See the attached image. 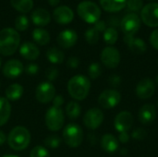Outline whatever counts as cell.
I'll list each match as a JSON object with an SVG mask.
<instances>
[{"instance_id":"c3c4849f","label":"cell","mask_w":158,"mask_h":157,"mask_svg":"<svg viewBox=\"0 0 158 157\" xmlns=\"http://www.w3.org/2000/svg\"><path fill=\"white\" fill-rule=\"evenodd\" d=\"M59 1H60V0H48L50 6H55L58 5V4H59Z\"/></svg>"},{"instance_id":"2e32d148","label":"cell","mask_w":158,"mask_h":157,"mask_svg":"<svg viewBox=\"0 0 158 157\" xmlns=\"http://www.w3.org/2000/svg\"><path fill=\"white\" fill-rule=\"evenodd\" d=\"M53 18L59 24H69L73 20L74 13L72 9L67 6H59L53 12Z\"/></svg>"},{"instance_id":"db71d44e","label":"cell","mask_w":158,"mask_h":157,"mask_svg":"<svg viewBox=\"0 0 158 157\" xmlns=\"http://www.w3.org/2000/svg\"><path fill=\"white\" fill-rule=\"evenodd\" d=\"M157 105H158V101H157Z\"/></svg>"},{"instance_id":"ee69618b","label":"cell","mask_w":158,"mask_h":157,"mask_svg":"<svg viewBox=\"0 0 158 157\" xmlns=\"http://www.w3.org/2000/svg\"><path fill=\"white\" fill-rule=\"evenodd\" d=\"M53 104H54L53 106H55V107H60L64 104V98H63V96L62 95H56V96H55L54 99H53Z\"/></svg>"},{"instance_id":"b9f144b4","label":"cell","mask_w":158,"mask_h":157,"mask_svg":"<svg viewBox=\"0 0 158 157\" xmlns=\"http://www.w3.org/2000/svg\"><path fill=\"white\" fill-rule=\"evenodd\" d=\"M67 65L70 68H77L78 66L80 65V59L76 56H71L68 59Z\"/></svg>"},{"instance_id":"836d02e7","label":"cell","mask_w":158,"mask_h":157,"mask_svg":"<svg viewBox=\"0 0 158 157\" xmlns=\"http://www.w3.org/2000/svg\"><path fill=\"white\" fill-rule=\"evenodd\" d=\"M88 74L91 79L95 80L102 74V67L99 63H92L88 68Z\"/></svg>"},{"instance_id":"f6af8a7d","label":"cell","mask_w":158,"mask_h":157,"mask_svg":"<svg viewBox=\"0 0 158 157\" xmlns=\"http://www.w3.org/2000/svg\"><path fill=\"white\" fill-rule=\"evenodd\" d=\"M130 141V135L128 132H121L118 135V142L121 143H127Z\"/></svg>"},{"instance_id":"f907efd6","label":"cell","mask_w":158,"mask_h":157,"mask_svg":"<svg viewBox=\"0 0 158 157\" xmlns=\"http://www.w3.org/2000/svg\"><path fill=\"white\" fill-rule=\"evenodd\" d=\"M2 157H19L18 155H3Z\"/></svg>"},{"instance_id":"f35d334b","label":"cell","mask_w":158,"mask_h":157,"mask_svg":"<svg viewBox=\"0 0 158 157\" xmlns=\"http://www.w3.org/2000/svg\"><path fill=\"white\" fill-rule=\"evenodd\" d=\"M108 81H109L110 85L113 86V87H115V88L118 87V86H119L120 83H121V78H120V76H118V74H112V75L109 77Z\"/></svg>"},{"instance_id":"7a4b0ae2","label":"cell","mask_w":158,"mask_h":157,"mask_svg":"<svg viewBox=\"0 0 158 157\" xmlns=\"http://www.w3.org/2000/svg\"><path fill=\"white\" fill-rule=\"evenodd\" d=\"M91 89V82L84 75H76L72 77L68 82V92L69 95L78 101L84 100Z\"/></svg>"},{"instance_id":"7c38bea8","label":"cell","mask_w":158,"mask_h":157,"mask_svg":"<svg viewBox=\"0 0 158 157\" xmlns=\"http://www.w3.org/2000/svg\"><path fill=\"white\" fill-rule=\"evenodd\" d=\"M104 121V113L99 108H91L89 109L84 117H83V123L84 125L90 130H96L98 129Z\"/></svg>"},{"instance_id":"7bdbcfd3","label":"cell","mask_w":158,"mask_h":157,"mask_svg":"<svg viewBox=\"0 0 158 157\" xmlns=\"http://www.w3.org/2000/svg\"><path fill=\"white\" fill-rule=\"evenodd\" d=\"M95 30H97L99 32H102V31H105L106 29V21L104 20H98L97 22L94 23V27Z\"/></svg>"},{"instance_id":"d6986e66","label":"cell","mask_w":158,"mask_h":157,"mask_svg":"<svg viewBox=\"0 0 158 157\" xmlns=\"http://www.w3.org/2000/svg\"><path fill=\"white\" fill-rule=\"evenodd\" d=\"M19 55L26 60H35L40 55V50L33 43L25 42L19 46Z\"/></svg>"},{"instance_id":"4fadbf2b","label":"cell","mask_w":158,"mask_h":157,"mask_svg":"<svg viewBox=\"0 0 158 157\" xmlns=\"http://www.w3.org/2000/svg\"><path fill=\"white\" fill-rule=\"evenodd\" d=\"M134 122L133 116L129 111H122L117 115L114 120V126L116 130L118 133L121 132H128Z\"/></svg>"},{"instance_id":"9a60e30c","label":"cell","mask_w":158,"mask_h":157,"mask_svg":"<svg viewBox=\"0 0 158 157\" xmlns=\"http://www.w3.org/2000/svg\"><path fill=\"white\" fill-rule=\"evenodd\" d=\"M24 70L23 64L18 59H11L8 60L4 68H3V74L5 77L8 79H15L18 78Z\"/></svg>"},{"instance_id":"277c9868","label":"cell","mask_w":158,"mask_h":157,"mask_svg":"<svg viewBox=\"0 0 158 157\" xmlns=\"http://www.w3.org/2000/svg\"><path fill=\"white\" fill-rule=\"evenodd\" d=\"M78 15L81 19L90 24H94L100 19L101 9L100 7L92 1H82L78 5L77 7Z\"/></svg>"},{"instance_id":"d4e9b609","label":"cell","mask_w":158,"mask_h":157,"mask_svg":"<svg viewBox=\"0 0 158 157\" xmlns=\"http://www.w3.org/2000/svg\"><path fill=\"white\" fill-rule=\"evenodd\" d=\"M6 98L8 101H17L23 94V87L20 84L14 83L9 85L6 90Z\"/></svg>"},{"instance_id":"4316f807","label":"cell","mask_w":158,"mask_h":157,"mask_svg":"<svg viewBox=\"0 0 158 157\" xmlns=\"http://www.w3.org/2000/svg\"><path fill=\"white\" fill-rule=\"evenodd\" d=\"M46 57L52 64H61L64 61V53L56 47H51L46 52Z\"/></svg>"},{"instance_id":"e0dca14e","label":"cell","mask_w":158,"mask_h":157,"mask_svg":"<svg viewBox=\"0 0 158 157\" xmlns=\"http://www.w3.org/2000/svg\"><path fill=\"white\" fill-rule=\"evenodd\" d=\"M77 40H78V35L76 31L69 29L64 30L56 37V42L59 44V46L62 48L72 47L77 43Z\"/></svg>"},{"instance_id":"cb8c5ba5","label":"cell","mask_w":158,"mask_h":157,"mask_svg":"<svg viewBox=\"0 0 158 157\" xmlns=\"http://www.w3.org/2000/svg\"><path fill=\"white\" fill-rule=\"evenodd\" d=\"M11 105L9 101L5 97H0V126L5 125L10 117Z\"/></svg>"},{"instance_id":"ba28073f","label":"cell","mask_w":158,"mask_h":157,"mask_svg":"<svg viewBox=\"0 0 158 157\" xmlns=\"http://www.w3.org/2000/svg\"><path fill=\"white\" fill-rule=\"evenodd\" d=\"M56 96V88L50 81L41 82L35 90L36 100L42 104H48Z\"/></svg>"},{"instance_id":"d6a6232c","label":"cell","mask_w":158,"mask_h":157,"mask_svg":"<svg viewBox=\"0 0 158 157\" xmlns=\"http://www.w3.org/2000/svg\"><path fill=\"white\" fill-rule=\"evenodd\" d=\"M29 27V19L26 16H19L15 19V28L17 31H24L28 29Z\"/></svg>"},{"instance_id":"bcb514c9","label":"cell","mask_w":158,"mask_h":157,"mask_svg":"<svg viewBox=\"0 0 158 157\" xmlns=\"http://www.w3.org/2000/svg\"><path fill=\"white\" fill-rule=\"evenodd\" d=\"M108 23L110 24V26L112 28H115L116 26L118 25V17H111V18H109Z\"/></svg>"},{"instance_id":"30bf717a","label":"cell","mask_w":158,"mask_h":157,"mask_svg":"<svg viewBox=\"0 0 158 157\" xmlns=\"http://www.w3.org/2000/svg\"><path fill=\"white\" fill-rule=\"evenodd\" d=\"M141 19L143 22L151 28L158 27V4L150 3L145 5L141 10Z\"/></svg>"},{"instance_id":"816d5d0a","label":"cell","mask_w":158,"mask_h":157,"mask_svg":"<svg viewBox=\"0 0 158 157\" xmlns=\"http://www.w3.org/2000/svg\"><path fill=\"white\" fill-rule=\"evenodd\" d=\"M156 83H157V84H158V75H157V76H156Z\"/></svg>"},{"instance_id":"7402d4cb","label":"cell","mask_w":158,"mask_h":157,"mask_svg":"<svg viewBox=\"0 0 158 157\" xmlns=\"http://www.w3.org/2000/svg\"><path fill=\"white\" fill-rule=\"evenodd\" d=\"M101 146L106 153H114L118 149V140L111 133L105 134L101 139Z\"/></svg>"},{"instance_id":"9c48e42d","label":"cell","mask_w":158,"mask_h":157,"mask_svg":"<svg viewBox=\"0 0 158 157\" xmlns=\"http://www.w3.org/2000/svg\"><path fill=\"white\" fill-rule=\"evenodd\" d=\"M121 101V94L114 89L104 91L98 97V104L105 109L116 107Z\"/></svg>"},{"instance_id":"1f68e13d","label":"cell","mask_w":158,"mask_h":157,"mask_svg":"<svg viewBox=\"0 0 158 157\" xmlns=\"http://www.w3.org/2000/svg\"><path fill=\"white\" fill-rule=\"evenodd\" d=\"M143 0H127L126 7L128 11H131V13L138 12L143 9Z\"/></svg>"},{"instance_id":"8fae6325","label":"cell","mask_w":158,"mask_h":157,"mask_svg":"<svg viewBox=\"0 0 158 157\" xmlns=\"http://www.w3.org/2000/svg\"><path fill=\"white\" fill-rule=\"evenodd\" d=\"M100 58L104 66L108 68H115L120 63V53L117 48L107 46L103 49Z\"/></svg>"},{"instance_id":"603a6c76","label":"cell","mask_w":158,"mask_h":157,"mask_svg":"<svg viewBox=\"0 0 158 157\" xmlns=\"http://www.w3.org/2000/svg\"><path fill=\"white\" fill-rule=\"evenodd\" d=\"M101 6L107 12H118L126 6L127 0H99Z\"/></svg>"},{"instance_id":"f546056e","label":"cell","mask_w":158,"mask_h":157,"mask_svg":"<svg viewBox=\"0 0 158 157\" xmlns=\"http://www.w3.org/2000/svg\"><path fill=\"white\" fill-rule=\"evenodd\" d=\"M118 33L116 28L109 27L106 28V31H104V40L109 45L115 44L118 41Z\"/></svg>"},{"instance_id":"d590c367","label":"cell","mask_w":158,"mask_h":157,"mask_svg":"<svg viewBox=\"0 0 158 157\" xmlns=\"http://www.w3.org/2000/svg\"><path fill=\"white\" fill-rule=\"evenodd\" d=\"M44 144H45L47 147L55 149V148H57V147L60 145V143H61V139H60L59 137L56 136V135H52V136L47 137V138L44 140Z\"/></svg>"},{"instance_id":"8992f818","label":"cell","mask_w":158,"mask_h":157,"mask_svg":"<svg viewBox=\"0 0 158 157\" xmlns=\"http://www.w3.org/2000/svg\"><path fill=\"white\" fill-rule=\"evenodd\" d=\"M65 122V117L60 107H50L45 114V125L51 131H57L63 126Z\"/></svg>"},{"instance_id":"3957f363","label":"cell","mask_w":158,"mask_h":157,"mask_svg":"<svg viewBox=\"0 0 158 157\" xmlns=\"http://www.w3.org/2000/svg\"><path fill=\"white\" fill-rule=\"evenodd\" d=\"M31 143L30 131L22 127L17 126L9 132L7 137V143L9 147L15 151L25 150Z\"/></svg>"},{"instance_id":"681fc988","label":"cell","mask_w":158,"mask_h":157,"mask_svg":"<svg viewBox=\"0 0 158 157\" xmlns=\"http://www.w3.org/2000/svg\"><path fill=\"white\" fill-rule=\"evenodd\" d=\"M120 154H121L122 155H127V150H126V148H123V149L120 151Z\"/></svg>"},{"instance_id":"ab89813d","label":"cell","mask_w":158,"mask_h":157,"mask_svg":"<svg viewBox=\"0 0 158 157\" xmlns=\"http://www.w3.org/2000/svg\"><path fill=\"white\" fill-rule=\"evenodd\" d=\"M38 70H39V67H38V65L33 64V63L27 65V67L25 68V71H26V73H27L28 75H31V76L35 75V74L38 72Z\"/></svg>"},{"instance_id":"7dc6e473","label":"cell","mask_w":158,"mask_h":157,"mask_svg":"<svg viewBox=\"0 0 158 157\" xmlns=\"http://www.w3.org/2000/svg\"><path fill=\"white\" fill-rule=\"evenodd\" d=\"M6 142V136L2 130H0V145H3Z\"/></svg>"},{"instance_id":"e575fe53","label":"cell","mask_w":158,"mask_h":157,"mask_svg":"<svg viewBox=\"0 0 158 157\" xmlns=\"http://www.w3.org/2000/svg\"><path fill=\"white\" fill-rule=\"evenodd\" d=\"M30 157H50V154L44 147L35 146L31 151Z\"/></svg>"},{"instance_id":"44dd1931","label":"cell","mask_w":158,"mask_h":157,"mask_svg":"<svg viewBox=\"0 0 158 157\" xmlns=\"http://www.w3.org/2000/svg\"><path fill=\"white\" fill-rule=\"evenodd\" d=\"M31 20L32 22L40 27L47 25L51 20L50 13L44 8H37L31 13Z\"/></svg>"},{"instance_id":"f5cc1de1","label":"cell","mask_w":158,"mask_h":157,"mask_svg":"<svg viewBox=\"0 0 158 157\" xmlns=\"http://www.w3.org/2000/svg\"><path fill=\"white\" fill-rule=\"evenodd\" d=\"M1 63H2V62H1V58H0V67H1Z\"/></svg>"},{"instance_id":"5bb4252c","label":"cell","mask_w":158,"mask_h":157,"mask_svg":"<svg viewBox=\"0 0 158 157\" xmlns=\"http://www.w3.org/2000/svg\"><path fill=\"white\" fill-rule=\"evenodd\" d=\"M155 91H156L155 82L148 78L141 80L136 86V95L142 100H146L151 98L154 95Z\"/></svg>"},{"instance_id":"ffe728a7","label":"cell","mask_w":158,"mask_h":157,"mask_svg":"<svg viewBox=\"0 0 158 157\" xmlns=\"http://www.w3.org/2000/svg\"><path fill=\"white\" fill-rule=\"evenodd\" d=\"M124 42L130 48V50L135 54H143L147 49L145 42L141 38H135L134 36L125 35Z\"/></svg>"},{"instance_id":"6da1fadb","label":"cell","mask_w":158,"mask_h":157,"mask_svg":"<svg viewBox=\"0 0 158 157\" xmlns=\"http://www.w3.org/2000/svg\"><path fill=\"white\" fill-rule=\"evenodd\" d=\"M20 36L12 28H5L0 31V55L12 56L19 46Z\"/></svg>"},{"instance_id":"74e56055","label":"cell","mask_w":158,"mask_h":157,"mask_svg":"<svg viewBox=\"0 0 158 157\" xmlns=\"http://www.w3.org/2000/svg\"><path fill=\"white\" fill-rule=\"evenodd\" d=\"M45 76L48 79L49 81H52L56 80L58 76V69L55 67H50L45 71Z\"/></svg>"},{"instance_id":"60d3db41","label":"cell","mask_w":158,"mask_h":157,"mask_svg":"<svg viewBox=\"0 0 158 157\" xmlns=\"http://www.w3.org/2000/svg\"><path fill=\"white\" fill-rule=\"evenodd\" d=\"M150 43L152 46L158 50V29L155 30L150 35Z\"/></svg>"},{"instance_id":"83f0119b","label":"cell","mask_w":158,"mask_h":157,"mask_svg":"<svg viewBox=\"0 0 158 157\" xmlns=\"http://www.w3.org/2000/svg\"><path fill=\"white\" fill-rule=\"evenodd\" d=\"M12 6L20 13H27L33 6V0H10Z\"/></svg>"},{"instance_id":"8d00e7d4","label":"cell","mask_w":158,"mask_h":157,"mask_svg":"<svg viewBox=\"0 0 158 157\" xmlns=\"http://www.w3.org/2000/svg\"><path fill=\"white\" fill-rule=\"evenodd\" d=\"M147 135V131L143 129V128H138L135 130L132 131L131 136L134 140H138V141H142L143 140Z\"/></svg>"},{"instance_id":"ac0fdd59","label":"cell","mask_w":158,"mask_h":157,"mask_svg":"<svg viewBox=\"0 0 158 157\" xmlns=\"http://www.w3.org/2000/svg\"><path fill=\"white\" fill-rule=\"evenodd\" d=\"M156 118V108L152 104H146L143 105L138 112L139 121L143 125H147L154 122Z\"/></svg>"},{"instance_id":"52a82bcc","label":"cell","mask_w":158,"mask_h":157,"mask_svg":"<svg viewBox=\"0 0 158 157\" xmlns=\"http://www.w3.org/2000/svg\"><path fill=\"white\" fill-rule=\"evenodd\" d=\"M141 27V19L136 13H128L126 14L121 21L120 28L125 35L134 36V34L139 31Z\"/></svg>"},{"instance_id":"4dcf8cb0","label":"cell","mask_w":158,"mask_h":157,"mask_svg":"<svg viewBox=\"0 0 158 157\" xmlns=\"http://www.w3.org/2000/svg\"><path fill=\"white\" fill-rule=\"evenodd\" d=\"M99 33L100 32L97 30H95L94 28L88 29L85 31V34H84L87 43H90V44H95V43H97L98 41H99V38H100V34Z\"/></svg>"},{"instance_id":"5b68a950","label":"cell","mask_w":158,"mask_h":157,"mask_svg":"<svg viewBox=\"0 0 158 157\" xmlns=\"http://www.w3.org/2000/svg\"><path fill=\"white\" fill-rule=\"evenodd\" d=\"M63 139L67 145L72 148L79 147L83 140L82 129L77 124H69L63 130Z\"/></svg>"},{"instance_id":"f1b7e54d","label":"cell","mask_w":158,"mask_h":157,"mask_svg":"<svg viewBox=\"0 0 158 157\" xmlns=\"http://www.w3.org/2000/svg\"><path fill=\"white\" fill-rule=\"evenodd\" d=\"M81 107L77 102H69L66 106V114L71 120L78 118L81 115Z\"/></svg>"},{"instance_id":"484cf974","label":"cell","mask_w":158,"mask_h":157,"mask_svg":"<svg viewBox=\"0 0 158 157\" xmlns=\"http://www.w3.org/2000/svg\"><path fill=\"white\" fill-rule=\"evenodd\" d=\"M32 38L34 42L39 45H45L50 41V35L48 31L42 28H36L33 30Z\"/></svg>"}]
</instances>
